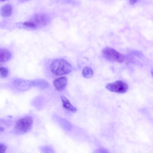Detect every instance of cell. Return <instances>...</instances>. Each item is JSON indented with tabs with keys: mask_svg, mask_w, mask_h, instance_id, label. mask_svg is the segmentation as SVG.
<instances>
[{
	"mask_svg": "<svg viewBox=\"0 0 153 153\" xmlns=\"http://www.w3.org/2000/svg\"><path fill=\"white\" fill-rule=\"evenodd\" d=\"M50 69L54 74L60 76L69 74L72 70V67L66 60L57 59L51 62Z\"/></svg>",
	"mask_w": 153,
	"mask_h": 153,
	"instance_id": "cell-1",
	"label": "cell"
},
{
	"mask_svg": "<svg viewBox=\"0 0 153 153\" xmlns=\"http://www.w3.org/2000/svg\"><path fill=\"white\" fill-rule=\"evenodd\" d=\"M33 123L32 118L27 116L18 120L14 126V131L17 134H24L29 131L32 128Z\"/></svg>",
	"mask_w": 153,
	"mask_h": 153,
	"instance_id": "cell-2",
	"label": "cell"
},
{
	"mask_svg": "<svg viewBox=\"0 0 153 153\" xmlns=\"http://www.w3.org/2000/svg\"><path fill=\"white\" fill-rule=\"evenodd\" d=\"M103 56L107 60L113 62L121 63L125 59L124 56L114 48L107 47L103 50Z\"/></svg>",
	"mask_w": 153,
	"mask_h": 153,
	"instance_id": "cell-3",
	"label": "cell"
},
{
	"mask_svg": "<svg viewBox=\"0 0 153 153\" xmlns=\"http://www.w3.org/2000/svg\"><path fill=\"white\" fill-rule=\"evenodd\" d=\"M106 88L111 91L123 93L128 90V86L126 82L120 80L108 83Z\"/></svg>",
	"mask_w": 153,
	"mask_h": 153,
	"instance_id": "cell-4",
	"label": "cell"
},
{
	"mask_svg": "<svg viewBox=\"0 0 153 153\" xmlns=\"http://www.w3.org/2000/svg\"><path fill=\"white\" fill-rule=\"evenodd\" d=\"M33 85L32 82L21 78L17 79L13 82L15 88L20 90H26Z\"/></svg>",
	"mask_w": 153,
	"mask_h": 153,
	"instance_id": "cell-5",
	"label": "cell"
},
{
	"mask_svg": "<svg viewBox=\"0 0 153 153\" xmlns=\"http://www.w3.org/2000/svg\"><path fill=\"white\" fill-rule=\"evenodd\" d=\"M53 85L56 90L60 91L63 90L67 84L66 76H62L55 79L53 81Z\"/></svg>",
	"mask_w": 153,
	"mask_h": 153,
	"instance_id": "cell-6",
	"label": "cell"
},
{
	"mask_svg": "<svg viewBox=\"0 0 153 153\" xmlns=\"http://www.w3.org/2000/svg\"><path fill=\"white\" fill-rule=\"evenodd\" d=\"M61 98L62 102L63 107L64 108L72 112L76 111L77 110L76 108L71 103L69 100L66 97L62 95Z\"/></svg>",
	"mask_w": 153,
	"mask_h": 153,
	"instance_id": "cell-7",
	"label": "cell"
},
{
	"mask_svg": "<svg viewBox=\"0 0 153 153\" xmlns=\"http://www.w3.org/2000/svg\"><path fill=\"white\" fill-rule=\"evenodd\" d=\"M11 57V53L9 51L4 48H0V63L7 62Z\"/></svg>",
	"mask_w": 153,
	"mask_h": 153,
	"instance_id": "cell-8",
	"label": "cell"
},
{
	"mask_svg": "<svg viewBox=\"0 0 153 153\" xmlns=\"http://www.w3.org/2000/svg\"><path fill=\"white\" fill-rule=\"evenodd\" d=\"M12 12V7L10 4H8L4 5L0 10V15L4 17H7L10 16Z\"/></svg>",
	"mask_w": 153,
	"mask_h": 153,
	"instance_id": "cell-9",
	"label": "cell"
},
{
	"mask_svg": "<svg viewBox=\"0 0 153 153\" xmlns=\"http://www.w3.org/2000/svg\"><path fill=\"white\" fill-rule=\"evenodd\" d=\"M48 20L47 16L45 15L39 14L36 15L34 18V22L36 25L37 24L44 25ZM33 22V21H32Z\"/></svg>",
	"mask_w": 153,
	"mask_h": 153,
	"instance_id": "cell-10",
	"label": "cell"
},
{
	"mask_svg": "<svg viewBox=\"0 0 153 153\" xmlns=\"http://www.w3.org/2000/svg\"><path fill=\"white\" fill-rule=\"evenodd\" d=\"M93 73V71L91 68L86 67L82 70V75L84 77L88 78L92 77Z\"/></svg>",
	"mask_w": 153,
	"mask_h": 153,
	"instance_id": "cell-11",
	"label": "cell"
},
{
	"mask_svg": "<svg viewBox=\"0 0 153 153\" xmlns=\"http://www.w3.org/2000/svg\"><path fill=\"white\" fill-rule=\"evenodd\" d=\"M9 71L4 67H0V77L1 78H5L8 75Z\"/></svg>",
	"mask_w": 153,
	"mask_h": 153,
	"instance_id": "cell-12",
	"label": "cell"
},
{
	"mask_svg": "<svg viewBox=\"0 0 153 153\" xmlns=\"http://www.w3.org/2000/svg\"><path fill=\"white\" fill-rule=\"evenodd\" d=\"M23 25L26 27L33 28H36L37 27L36 25L32 21L25 22L23 23Z\"/></svg>",
	"mask_w": 153,
	"mask_h": 153,
	"instance_id": "cell-13",
	"label": "cell"
},
{
	"mask_svg": "<svg viewBox=\"0 0 153 153\" xmlns=\"http://www.w3.org/2000/svg\"><path fill=\"white\" fill-rule=\"evenodd\" d=\"M7 147L3 143H0V153H4L6 152Z\"/></svg>",
	"mask_w": 153,
	"mask_h": 153,
	"instance_id": "cell-14",
	"label": "cell"
},
{
	"mask_svg": "<svg viewBox=\"0 0 153 153\" xmlns=\"http://www.w3.org/2000/svg\"><path fill=\"white\" fill-rule=\"evenodd\" d=\"M138 0H129L130 4H133L137 2Z\"/></svg>",
	"mask_w": 153,
	"mask_h": 153,
	"instance_id": "cell-15",
	"label": "cell"
},
{
	"mask_svg": "<svg viewBox=\"0 0 153 153\" xmlns=\"http://www.w3.org/2000/svg\"><path fill=\"white\" fill-rule=\"evenodd\" d=\"M4 131V128L0 125V132H3Z\"/></svg>",
	"mask_w": 153,
	"mask_h": 153,
	"instance_id": "cell-16",
	"label": "cell"
},
{
	"mask_svg": "<svg viewBox=\"0 0 153 153\" xmlns=\"http://www.w3.org/2000/svg\"><path fill=\"white\" fill-rule=\"evenodd\" d=\"M6 0H0V1H4Z\"/></svg>",
	"mask_w": 153,
	"mask_h": 153,
	"instance_id": "cell-17",
	"label": "cell"
},
{
	"mask_svg": "<svg viewBox=\"0 0 153 153\" xmlns=\"http://www.w3.org/2000/svg\"></svg>",
	"mask_w": 153,
	"mask_h": 153,
	"instance_id": "cell-18",
	"label": "cell"
}]
</instances>
